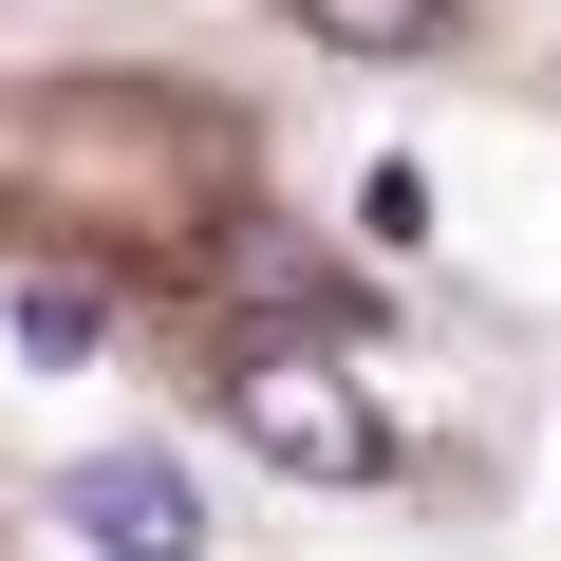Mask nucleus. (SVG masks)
<instances>
[{
  "label": "nucleus",
  "instance_id": "obj_1",
  "mask_svg": "<svg viewBox=\"0 0 561 561\" xmlns=\"http://www.w3.org/2000/svg\"><path fill=\"white\" fill-rule=\"evenodd\" d=\"M225 431L262 449V468H300V486H375L393 468V412L319 356V337H262V356H225Z\"/></svg>",
  "mask_w": 561,
  "mask_h": 561
},
{
  "label": "nucleus",
  "instance_id": "obj_2",
  "mask_svg": "<svg viewBox=\"0 0 561 561\" xmlns=\"http://www.w3.org/2000/svg\"><path fill=\"white\" fill-rule=\"evenodd\" d=\"M57 524H76L94 561H206V486H187L169 449H94V468L57 486Z\"/></svg>",
  "mask_w": 561,
  "mask_h": 561
},
{
  "label": "nucleus",
  "instance_id": "obj_3",
  "mask_svg": "<svg viewBox=\"0 0 561 561\" xmlns=\"http://www.w3.org/2000/svg\"><path fill=\"white\" fill-rule=\"evenodd\" d=\"M300 20H319L337 57H431V38H449V0H300Z\"/></svg>",
  "mask_w": 561,
  "mask_h": 561
},
{
  "label": "nucleus",
  "instance_id": "obj_4",
  "mask_svg": "<svg viewBox=\"0 0 561 561\" xmlns=\"http://www.w3.org/2000/svg\"><path fill=\"white\" fill-rule=\"evenodd\" d=\"M94 337H113V300H94V280H20V356H57V375H76Z\"/></svg>",
  "mask_w": 561,
  "mask_h": 561
},
{
  "label": "nucleus",
  "instance_id": "obj_5",
  "mask_svg": "<svg viewBox=\"0 0 561 561\" xmlns=\"http://www.w3.org/2000/svg\"><path fill=\"white\" fill-rule=\"evenodd\" d=\"M356 225H375V243H431V169L375 150V169H356Z\"/></svg>",
  "mask_w": 561,
  "mask_h": 561
}]
</instances>
